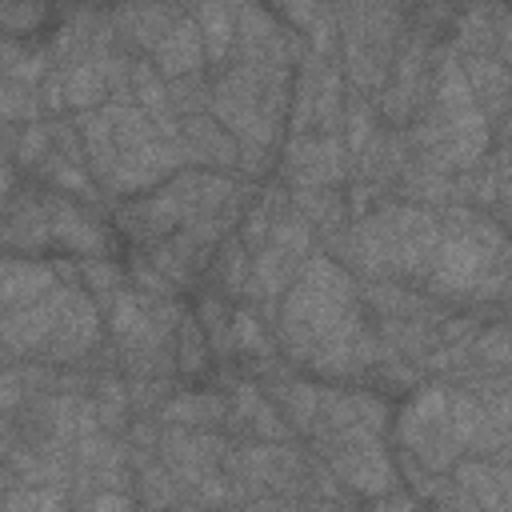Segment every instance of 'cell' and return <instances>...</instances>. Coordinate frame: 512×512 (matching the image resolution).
Instances as JSON below:
<instances>
[{"instance_id":"8992f818","label":"cell","mask_w":512,"mask_h":512,"mask_svg":"<svg viewBox=\"0 0 512 512\" xmlns=\"http://www.w3.org/2000/svg\"><path fill=\"white\" fill-rule=\"evenodd\" d=\"M200 60H204V44H200L196 24H176V28H168V32L156 40V68H160L164 76L196 72Z\"/></svg>"},{"instance_id":"ffe728a7","label":"cell","mask_w":512,"mask_h":512,"mask_svg":"<svg viewBox=\"0 0 512 512\" xmlns=\"http://www.w3.org/2000/svg\"><path fill=\"white\" fill-rule=\"evenodd\" d=\"M84 512H132V504L120 492H100L96 500L84 504Z\"/></svg>"},{"instance_id":"e0dca14e","label":"cell","mask_w":512,"mask_h":512,"mask_svg":"<svg viewBox=\"0 0 512 512\" xmlns=\"http://www.w3.org/2000/svg\"><path fill=\"white\" fill-rule=\"evenodd\" d=\"M44 144H48V128H40V124H28L24 128V136H20V156L28 160H40L44 156Z\"/></svg>"},{"instance_id":"7a4b0ae2","label":"cell","mask_w":512,"mask_h":512,"mask_svg":"<svg viewBox=\"0 0 512 512\" xmlns=\"http://www.w3.org/2000/svg\"><path fill=\"white\" fill-rule=\"evenodd\" d=\"M96 304L76 292V288H60V312H56V328L52 336L44 340L48 344V356H80L84 348H92L96 340Z\"/></svg>"},{"instance_id":"52a82bcc","label":"cell","mask_w":512,"mask_h":512,"mask_svg":"<svg viewBox=\"0 0 512 512\" xmlns=\"http://www.w3.org/2000/svg\"><path fill=\"white\" fill-rule=\"evenodd\" d=\"M48 232L72 252H100L104 248L100 228L84 212H76L68 200H48Z\"/></svg>"},{"instance_id":"9a60e30c","label":"cell","mask_w":512,"mask_h":512,"mask_svg":"<svg viewBox=\"0 0 512 512\" xmlns=\"http://www.w3.org/2000/svg\"><path fill=\"white\" fill-rule=\"evenodd\" d=\"M180 364L184 368H200L204 364V348H200V328L192 320H184V340H180Z\"/></svg>"},{"instance_id":"3957f363","label":"cell","mask_w":512,"mask_h":512,"mask_svg":"<svg viewBox=\"0 0 512 512\" xmlns=\"http://www.w3.org/2000/svg\"><path fill=\"white\" fill-rule=\"evenodd\" d=\"M56 312H60V284H56L44 300L24 304V308H16L8 320H0V340H4L8 348H16V352L40 348V344L52 336V328H56Z\"/></svg>"},{"instance_id":"ba28073f","label":"cell","mask_w":512,"mask_h":512,"mask_svg":"<svg viewBox=\"0 0 512 512\" xmlns=\"http://www.w3.org/2000/svg\"><path fill=\"white\" fill-rule=\"evenodd\" d=\"M232 8H220V4H208V8H196V32H200V44H204V56H212V60H220L224 56V48L232 44Z\"/></svg>"},{"instance_id":"8fae6325","label":"cell","mask_w":512,"mask_h":512,"mask_svg":"<svg viewBox=\"0 0 512 512\" xmlns=\"http://www.w3.org/2000/svg\"><path fill=\"white\" fill-rule=\"evenodd\" d=\"M64 492L56 484H32V488H16L4 500V512H64Z\"/></svg>"},{"instance_id":"9c48e42d","label":"cell","mask_w":512,"mask_h":512,"mask_svg":"<svg viewBox=\"0 0 512 512\" xmlns=\"http://www.w3.org/2000/svg\"><path fill=\"white\" fill-rule=\"evenodd\" d=\"M104 88H108V72L96 60H84V64L68 68V76H64V100L68 104H80V108L84 104H96L104 96Z\"/></svg>"},{"instance_id":"30bf717a","label":"cell","mask_w":512,"mask_h":512,"mask_svg":"<svg viewBox=\"0 0 512 512\" xmlns=\"http://www.w3.org/2000/svg\"><path fill=\"white\" fill-rule=\"evenodd\" d=\"M188 140H192V152L196 156H208V160H220V164H232L236 160V144L224 128H216L212 120H192L188 124Z\"/></svg>"},{"instance_id":"2e32d148","label":"cell","mask_w":512,"mask_h":512,"mask_svg":"<svg viewBox=\"0 0 512 512\" xmlns=\"http://www.w3.org/2000/svg\"><path fill=\"white\" fill-rule=\"evenodd\" d=\"M84 276H88L100 292H108V288H116V284H120V272H116L112 264H104L100 256H96V260H84Z\"/></svg>"},{"instance_id":"44dd1931","label":"cell","mask_w":512,"mask_h":512,"mask_svg":"<svg viewBox=\"0 0 512 512\" xmlns=\"http://www.w3.org/2000/svg\"><path fill=\"white\" fill-rule=\"evenodd\" d=\"M20 396H24V388H20V376H16V372H4V376H0V408L16 404Z\"/></svg>"},{"instance_id":"d6986e66","label":"cell","mask_w":512,"mask_h":512,"mask_svg":"<svg viewBox=\"0 0 512 512\" xmlns=\"http://www.w3.org/2000/svg\"><path fill=\"white\" fill-rule=\"evenodd\" d=\"M480 356L492 360V364H504V328H492L488 336H480Z\"/></svg>"},{"instance_id":"7402d4cb","label":"cell","mask_w":512,"mask_h":512,"mask_svg":"<svg viewBox=\"0 0 512 512\" xmlns=\"http://www.w3.org/2000/svg\"><path fill=\"white\" fill-rule=\"evenodd\" d=\"M8 188H12V172H8L4 164H0V200L8 196Z\"/></svg>"},{"instance_id":"7c38bea8","label":"cell","mask_w":512,"mask_h":512,"mask_svg":"<svg viewBox=\"0 0 512 512\" xmlns=\"http://www.w3.org/2000/svg\"><path fill=\"white\" fill-rule=\"evenodd\" d=\"M32 112H36V92L28 84L0 76V120H28Z\"/></svg>"},{"instance_id":"6da1fadb","label":"cell","mask_w":512,"mask_h":512,"mask_svg":"<svg viewBox=\"0 0 512 512\" xmlns=\"http://www.w3.org/2000/svg\"><path fill=\"white\" fill-rule=\"evenodd\" d=\"M484 268H488V252L472 236H448L432 252V280L448 292H468L484 284Z\"/></svg>"},{"instance_id":"5b68a950","label":"cell","mask_w":512,"mask_h":512,"mask_svg":"<svg viewBox=\"0 0 512 512\" xmlns=\"http://www.w3.org/2000/svg\"><path fill=\"white\" fill-rule=\"evenodd\" d=\"M56 288L52 268L44 264H28V260H4L0 264V304H36Z\"/></svg>"},{"instance_id":"ac0fdd59","label":"cell","mask_w":512,"mask_h":512,"mask_svg":"<svg viewBox=\"0 0 512 512\" xmlns=\"http://www.w3.org/2000/svg\"><path fill=\"white\" fill-rule=\"evenodd\" d=\"M236 336H240V344L244 348H252V352H268V340L260 336V328H256V320L252 316H236Z\"/></svg>"},{"instance_id":"277c9868","label":"cell","mask_w":512,"mask_h":512,"mask_svg":"<svg viewBox=\"0 0 512 512\" xmlns=\"http://www.w3.org/2000/svg\"><path fill=\"white\" fill-rule=\"evenodd\" d=\"M288 168L300 184H328L344 172V152L336 140H296L288 152Z\"/></svg>"},{"instance_id":"5bb4252c","label":"cell","mask_w":512,"mask_h":512,"mask_svg":"<svg viewBox=\"0 0 512 512\" xmlns=\"http://www.w3.org/2000/svg\"><path fill=\"white\" fill-rule=\"evenodd\" d=\"M348 140H352V148H364L372 140V112L364 104H352V112H348Z\"/></svg>"},{"instance_id":"4fadbf2b","label":"cell","mask_w":512,"mask_h":512,"mask_svg":"<svg viewBox=\"0 0 512 512\" xmlns=\"http://www.w3.org/2000/svg\"><path fill=\"white\" fill-rule=\"evenodd\" d=\"M220 412V400H212V396H184V400H176V404H168V420H208V416H216Z\"/></svg>"}]
</instances>
